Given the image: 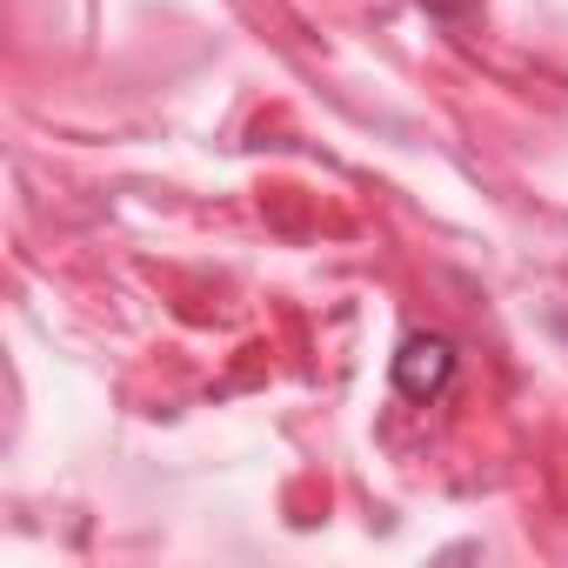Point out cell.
I'll list each match as a JSON object with an SVG mask.
<instances>
[{"label":"cell","instance_id":"cell-1","mask_svg":"<svg viewBox=\"0 0 568 568\" xmlns=\"http://www.w3.org/2000/svg\"><path fill=\"white\" fill-rule=\"evenodd\" d=\"M448 382H455V342L448 335H408L395 355V388L408 402H435Z\"/></svg>","mask_w":568,"mask_h":568},{"label":"cell","instance_id":"cell-2","mask_svg":"<svg viewBox=\"0 0 568 568\" xmlns=\"http://www.w3.org/2000/svg\"><path fill=\"white\" fill-rule=\"evenodd\" d=\"M422 8H428L435 21H468V14H475V0H422Z\"/></svg>","mask_w":568,"mask_h":568}]
</instances>
